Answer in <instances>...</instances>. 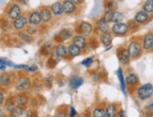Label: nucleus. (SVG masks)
I'll return each instance as SVG.
<instances>
[{
    "instance_id": "nucleus-33",
    "label": "nucleus",
    "mask_w": 153,
    "mask_h": 117,
    "mask_svg": "<svg viewBox=\"0 0 153 117\" xmlns=\"http://www.w3.org/2000/svg\"><path fill=\"white\" fill-rule=\"evenodd\" d=\"M50 50H51V48H50L49 44H46L45 46H43V47H42V53L45 54V55H48L50 53Z\"/></svg>"
},
{
    "instance_id": "nucleus-4",
    "label": "nucleus",
    "mask_w": 153,
    "mask_h": 117,
    "mask_svg": "<svg viewBox=\"0 0 153 117\" xmlns=\"http://www.w3.org/2000/svg\"><path fill=\"white\" fill-rule=\"evenodd\" d=\"M30 86V81L27 78H20L16 82V89L20 91H24Z\"/></svg>"
},
{
    "instance_id": "nucleus-38",
    "label": "nucleus",
    "mask_w": 153,
    "mask_h": 117,
    "mask_svg": "<svg viewBox=\"0 0 153 117\" xmlns=\"http://www.w3.org/2000/svg\"><path fill=\"white\" fill-rule=\"evenodd\" d=\"M28 70L30 72H34V71H36V70H37V66L36 65H33L32 67H28Z\"/></svg>"
},
{
    "instance_id": "nucleus-14",
    "label": "nucleus",
    "mask_w": 153,
    "mask_h": 117,
    "mask_svg": "<svg viewBox=\"0 0 153 117\" xmlns=\"http://www.w3.org/2000/svg\"><path fill=\"white\" fill-rule=\"evenodd\" d=\"M55 53H56L57 57L63 58V57H65L67 54V49L64 45H58L55 49Z\"/></svg>"
},
{
    "instance_id": "nucleus-7",
    "label": "nucleus",
    "mask_w": 153,
    "mask_h": 117,
    "mask_svg": "<svg viewBox=\"0 0 153 117\" xmlns=\"http://www.w3.org/2000/svg\"><path fill=\"white\" fill-rule=\"evenodd\" d=\"M21 14V8L18 5H14L10 8L9 11V17L11 19H17L19 18V16Z\"/></svg>"
},
{
    "instance_id": "nucleus-40",
    "label": "nucleus",
    "mask_w": 153,
    "mask_h": 117,
    "mask_svg": "<svg viewBox=\"0 0 153 117\" xmlns=\"http://www.w3.org/2000/svg\"><path fill=\"white\" fill-rule=\"evenodd\" d=\"M15 68H27V69H28V66H27V65H15Z\"/></svg>"
},
{
    "instance_id": "nucleus-19",
    "label": "nucleus",
    "mask_w": 153,
    "mask_h": 117,
    "mask_svg": "<svg viewBox=\"0 0 153 117\" xmlns=\"http://www.w3.org/2000/svg\"><path fill=\"white\" fill-rule=\"evenodd\" d=\"M126 80L128 85H136L138 83V77L135 74H129Z\"/></svg>"
},
{
    "instance_id": "nucleus-22",
    "label": "nucleus",
    "mask_w": 153,
    "mask_h": 117,
    "mask_svg": "<svg viewBox=\"0 0 153 117\" xmlns=\"http://www.w3.org/2000/svg\"><path fill=\"white\" fill-rule=\"evenodd\" d=\"M117 75H118V78L120 80V84H121V89L123 91V93L126 95V83H125V79L124 77H123V73H122V69L118 68V72H117Z\"/></svg>"
},
{
    "instance_id": "nucleus-15",
    "label": "nucleus",
    "mask_w": 153,
    "mask_h": 117,
    "mask_svg": "<svg viewBox=\"0 0 153 117\" xmlns=\"http://www.w3.org/2000/svg\"><path fill=\"white\" fill-rule=\"evenodd\" d=\"M100 41H101V43L105 46H108L111 44V34L108 33V32L102 33V35L100 36Z\"/></svg>"
},
{
    "instance_id": "nucleus-16",
    "label": "nucleus",
    "mask_w": 153,
    "mask_h": 117,
    "mask_svg": "<svg viewBox=\"0 0 153 117\" xmlns=\"http://www.w3.org/2000/svg\"><path fill=\"white\" fill-rule=\"evenodd\" d=\"M52 11H53V13L56 14V15H60L63 13V8H62V5H61L59 2L57 3H54L52 5Z\"/></svg>"
},
{
    "instance_id": "nucleus-20",
    "label": "nucleus",
    "mask_w": 153,
    "mask_h": 117,
    "mask_svg": "<svg viewBox=\"0 0 153 117\" xmlns=\"http://www.w3.org/2000/svg\"><path fill=\"white\" fill-rule=\"evenodd\" d=\"M68 51H69L70 55H71L72 57H76V56H79V53H80V48H79L75 44H71L69 46Z\"/></svg>"
},
{
    "instance_id": "nucleus-35",
    "label": "nucleus",
    "mask_w": 153,
    "mask_h": 117,
    "mask_svg": "<svg viewBox=\"0 0 153 117\" xmlns=\"http://www.w3.org/2000/svg\"><path fill=\"white\" fill-rule=\"evenodd\" d=\"M116 9H117V5L114 2H110L108 4V10L113 11V10H115Z\"/></svg>"
},
{
    "instance_id": "nucleus-3",
    "label": "nucleus",
    "mask_w": 153,
    "mask_h": 117,
    "mask_svg": "<svg viewBox=\"0 0 153 117\" xmlns=\"http://www.w3.org/2000/svg\"><path fill=\"white\" fill-rule=\"evenodd\" d=\"M128 30V25L123 24V23H115V25L113 27L114 33L117 35H125Z\"/></svg>"
},
{
    "instance_id": "nucleus-44",
    "label": "nucleus",
    "mask_w": 153,
    "mask_h": 117,
    "mask_svg": "<svg viewBox=\"0 0 153 117\" xmlns=\"http://www.w3.org/2000/svg\"><path fill=\"white\" fill-rule=\"evenodd\" d=\"M124 115H125V113L124 112H121L120 113V116H124Z\"/></svg>"
},
{
    "instance_id": "nucleus-26",
    "label": "nucleus",
    "mask_w": 153,
    "mask_h": 117,
    "mask_svg": "<svg viewBox=\"0 0 153 117\" xmlns=\"http://www.w3.org/2000/svg\"><path fill=\"white\" fill-rule=\"evenodd\" d=\"M123 19H124V15L120 13H113V19H111V22L114 23H120Z\"/></svg>"
},
{
    "instance_id": "nucleus-39",
    "label": "nucleus",
    "mask_w": 153,
    "mask_h": 117,
    "mask_svg": "<svg viewBox=\"0 0 153 117\" xmlns=\"http://www.w3.org/2000/svg\"><path fill=\"white\" fill-rule=\"evenodd\" d=\"M76 114V110H75V109L72 107L71 108V110H70V116H74Z\"/></svg>"
},
{
    "instance_id": "nucleus-37",
    "label": "nucleus",
    "mask_w": 153,
    "mask_h": 117,
    "mask_svg": "<svg viewBox=\"0 0 153 117\" xmlns=\"http://www.w3.org/2000/svg\"><path fill=\"white\" fill-rule=\"evenodd\" d=\"M1 61L5 63V65L7 64V65H9V66H13V62L7 60V59H1Z\"/></svg>"
},
{
    "instance_id": "nucleus-11",
    "label": "nucleus",
    "mask_w": 153,
    "mask_h": 117,
    "mask_svg": "<svg viewBox=\"0 0 153 117\" xmlns=\"http://www.w3.org/2000/svg\"><path fill=\"white\" fill-rule=\"evenodd\" d=\"M82 83H83V78H80V77H78V76L72 77L71 79H70V86H71L73 89L79 88Z\"/></svg>"
},
{
    "instance_id": "nucleus-28",
    "label": "nucleus",
    "mask_w": 153,
    "mask_h": 117,
    "mask_svg": "<svg viewBox=\"0 0 153 117\" xmlns=\"http://www.w3.org/2000/svg\"><path fill=\"white\" fill-rule=\"evenodd\" d=\"M93 115L97 116V117H103V116H106V113L104 112L103 109L98 108V109H96L95 110H94Z\"/></svg>"
},
{
    "instance_id": "nucleus-9",
    "label": "nucleus",
    "mask_w": 153,
    "mask_h": 117,
    "mask_svg": "<svg viewBox=\"0 0 153 117\" xmlns=\"http://www.w3.org/2000/svg\"><path fill=\"white\" fill-rule=\"evenodd\" d=\"M117 56H118V60L121 63H127L129 60V52H128V49H122L120 50L118 53H117Z\"/></svg>"
},
{
    "instance_id": "nucleus-1",
    "label": "nucleus",
    "mask_w": 153,
    "mask_h": 117,
    "mask_svg": "<svg viewBox=\"0 0 153 117\" xmlns=\"http://www.w3.org/2000/svg\"><path fill=\"white\" fill-rule=\"evenodd\" d=\"M153 95V85L151 83H146L140 86L137 90V96L141 100L149 99Z\"/></svg>"
},
{
    "instance_id": "nucleus-5",
    "label": "nucleus",
    "mask_w": 153,
    "mask_h": 117,
    "mask_svg": "<svg viewBox=\"0 0 153 117\" xmlns=\"http://www.w3.org/2000/svg\"><path fill=\"white\" fill-rule=\"evenodd\" d=\"M152 45H153V33L149 32L148 34H146L144 37L143 47L146 50H149V49H151Z\"/></svg>"
},
{
    "instance_id": "nucleus-10",
    "label": "nucleus",
    "mask_w": 153,
    "mask_h": 117,
    "mask_svg": "<svg viewBox=\"0 0 153 117\" xmlns=\"http://www.w3.org/2000/svg\"><path fill=\"white\" fill-rule=\"evenodd\" d=\"M62 8H63V11L66 13H72L75 10V5L74 2H72L71 0H65L62 3Z\"/></svg>"
},
{
    "instance_id": "nucleus-31",
    "label": "nucleus",
    "mask_w": 153,
    "mask_h": 117,
    "mask_svg": "<svg viewBox=\"0 0 153 117\" xmlns=\"http://www.w3.org/2000/svg\"><path fill=\"white\" fill-rule=\"evenodd\" d=\"M113 11H111V10H108L107 13H106L105 14H104V20L106 21V22H111V19H113Z\"/></svg>"
},
{
    "instance_id": "nucleus-13",
    "label": "nucleus",
    "mask_w": 153,
    "mask_h": 117,
    "mask_svg": "<svg viewBox=\"0 0 153 117\" xmlns=\"http://www.w3.org/2000/svg\"><path fill=\"white\" fill-rule=\"evenodd\" d=\"M27 17L25 16H21L20 18H17L14 22V27L16 29H21L23 28L26 24H27Z\"/></svg>"
},
{
    "instance_id": "nucleus-42",
    "label": "nucleus",
    "mask_w": 153,
    "mask_h": 117,
    "mask_svg": "<svg viewBox=\"0 0 153 117\" xmlns=\"http://www.w3.org/2000/svg\"><path fill=\"white\" fill-rule=\"evenodd\" d=\"M72 2H74L75 4H80V1L81 0H71Z\"/></svg>"
},
{
    "instance_id": "nucleus-32",
    "label": "nucleus",
    "mask_w": 153,
    "mask_h": 117,
    "mask_svg": "<svg viewBox=\"0 0 153 117\" xmlns=\"http://www.w3.org/2000/svg\"><path fill=\"white\" fill-rule=\"evenodd\" d=\"M27 102V98L24 96H19L17 97V103L20 105H26Z\"/></svg>"
},
{
    "instance_id": "nucleus-17",
    "label": "nucleus",
    "mask_w": 153,
    "mask_h": 117,
    "mask_svg": "<svg viewBox=\"0 0 153 117\" xmlns=\"http://www.w3.org/2000/svg\"><path fill=\"white\" fill-rule=\"evenodd\" d=\"M97 28L100 30L102 33L104 32H108L109 30V27H108V24L107 22H106L104 19H101L97 22Z\"/></svg>"
},
{
    "instance_id": "nucleus-46",
    "label": "nucleus",
    "mask_w": 153,
    "mask_h": 117,
    "mask_svg": "<svg viewBox=\"0 0 153 117\" xmlns=\"http://www.w3.org/2000/svg\"><path fill=\"white\" fill-rule=\"evenodd\" d=\"M151 50L153 51V45H152V47H151Z\"/></svg>"
},
{
    "instance_id": "nucleus-36",
    "label": "nucleus",
    "mask_w": 153,
    "mask_h": 117,
    "mask_svg": "<svg viewBox=\"0 0 153 117\" xmlns=\"http://www.w3.org/2000/svg\"><path fill=\"white\" fill-rule=\"evenodd\" d=\"M6 108H7L8 110H13L14 109L13 101H11V100H9V101L7 102V104H6Z\"/></svg>"
},
{
    "instance_id": "nucleus-23",
    "label": "nucleus",
    "mask_w": 153,
    "mask_h": 117,
    "mask_svg": "<svg viewBox=\"0 0 153 117\" xmlns=\"http://www.w3.org/2000/svg\"><path fill=\"white\" fill-rule=\"evenodd\" d=\"M115 115V106L114 104H111L106 109V116L107 117H114Z\"/></svg>"
},
{
    "instance_id": "nucleus-41",
    "label": "nucleus",
    "mask_w": 153,
    "mask_h": 117,
    "mask_svg": "<svg viewBox=\"0 0 153 117\" xmlns=\"http://www.w3.org/2000/svg\"><path fill=\"white\" fill-rule=\"evenodd\" d=\"M3 99H4V96H3V93H0V103L3 102Z\"/></svg>"
},
{
    "instance_id": "nucleus-25",
    "label": "nucleus",
    "mask_w": 153,
    "mask_h": 117,
    "mask_svg": "<svg viewBox=\"0 0 153 117\" xmlns=\"http://www.w3.org/2000/svg\"><path fill=\"white\" fill-rule=\"evenodd\" d=\"M71 34H72V31L70 30V29H63V30H62L60 32L59 36L61 37V39L62 41H64V40H67L70 36H71Z\"/></svg>"
},
{
    "instance_id": "nucleus-34",
    "label": "nucleus",
    "mask_w": 153,
    "mask_h": 117,
    "mask_svg": "<svg viewBox=\"0 0 153 117\" xmlns=\"http://www.w3.org/2000/svg\"><path fill=\"white\" fill-rule=\"evenodd\" d=\"M92 63H93V59H92V58H87V59H85V60L81 62L82 65H84V66H86V67L91 66V64H92Z\"/></svg>"
},
{
    "instance_id": "nucleus-18",
    "label": "nucleus",
    "mask_w": 153,
    "mask_h": 117,
    "mask_svg": "<svg viewBox=\"0 0 153 117\" xmlns=\"http://www.w3.org/2000/svg\"><path fill=\"white\" fill-rule=\"evenodd\" d=\"M74 44L78 46L79 48L82 49L85 47V40L82 36H78L74 38Z\"/></svg>"
},
{
    "instance_id": "nucleus-27",
    "label": "nucleus",
    "mask_w": 153,
    "mask_h": 117,
    "mask_svg": "<svg viewBox=\"0 0 153 117\" xmlns=\"http://www.w3.org/2000/svg\"><path fill=\"white\" fill-rule=\"evenodd\" d=\"M10 114L13 116H22L24 114V110H23L22 108H14L13 110H11Z\"/></svg>"
},
{
    "instance_id": "nucleus-45",
    "label": "nucleus",
    "mask_w": 153,
    "mask_h": 117,
    "mask_svg": "<svg viewBox=\"0 0 153 117\" xmlns=\"http://www.w3.org/2000/svg\"><path fill=\"white\" fill-rule=\"evenodd\" d=\"M150 108H151V109L153 110V104H151V105H150Z\"/></svg>"
},
{
    "instance_id": "nucleus-2",
    "label": "nucleus",
    "mask_w": 153,
    "mask_h": 117,
    "mask_svg": "<svg viewBox=\"0 0 153 117\" xmlns=\"http://www.w3.org/2000/svg\"><path fill=\"white\" fill-rule=\"evenodd\" d=\"M128 52L129 55L132 58H137L141 55V52H142V49H141V45L138 42H132L128 46Z\"/></svg>"
},
{
    "instance_id": "nucleus-30",
    "label": "nucleus",
    "mask_w": 153,
    "mask_h": 117,
    "mask_svg": "<svg viewBox=\"0 0 153 117\" xmlns=\"http://www.w3.org/2000/svg\"><path fill=\"white\" fill-rule=\"evenodd\" d=\"M1 84L5 86L10 84V77L8 75H3L1 77Z\"/></svg>"
},
{
    "instance_id": "nucleus-6",
    "label": "nucleus",
    "mask_w": 153,
    "mask_h": 117,
    "mask_svg": "<svg viewBox=\"0 0 153 117\" xmlns=\"http://www.w3.org/2000/svg\"><path fill=\"white\" fill-rule=\"evenodd\" d=\"M92 31V26L91 24L87 22H82L79 25V32L83 36H89Z\"/></svg>"
},
{
    "instance_id": "nucleus-21",
    "label": "nucleus",
    "mask_w": 153,
    "mask_h": 117,
    "mask_svg": "<svg viewBox=\"0 0 153 117\" xmlns=\"http://www.w3.org/2000/svg\"><path fill=\"white\" fill-rule=\"evenodd\" d=\"M41 16H42V20L44 22H48L51 19V13L48 9H43L41 10Z\"/></svg>"
},
{
    "instance_id": "nucleus-24",
    "label": "nucleus",
    "mask_w": 153,
    "mask_h": 117,
    "mask_svg": "<svg viewBox=\"0 0 153 117\" xmlns=\"http://www.w3.org/2000/svg\"><path fill=\"white\" fill-rule=\"evenodd\" d=\"M144 10L148 13H153V0H146L144 5Z\"/></svg>"
},
{
    "instance_id": "nucleus-8",
    "label": "nucleus",
    "mask_w": 153,
    "mask_h": 117,
    "mask_svg": "<svg viewBox=\"0 0 153 117\" xmlns=\"http://www.w3.org/2000/svg\"><path fill=\"white\" fill-rule=\"evenodd\" d=\"M149 19V13L145 10L139 11V13L135 15V21H136L137 23H139V24H144V23H146Z\"/></svg>"
},
{
    "instance_id": "nucleus-29",
    "label": "nucleus",
    "mask_w": 153,
    "mask_h": 117,
    "mask_svg": "<svg viewBox=\"0 0 153 117\" xmlns=\"http://www.w3.org/2000/svg\"><path fill=\"white\" fill-rule=\"evenodd\" d=\"M19 37H20L23 41H25V42H27V43H30L31 41H32L31 37H30V36H28L27 34H26V33H24V32H20V33H19Z\"/></svg>"
},
{
    "instance_id": "nucleus-43",
    "label": "nucleus",
    "mask_w": 153,
    "mask_h": 117,
    "mask_svg": "<svg viewBox=\"0 0 153 117\" xmlns=\"http://www.w3.org/2000/svg\"><path fill=\"white\" fill-rule=\"evenodd\" d=\"M0 65H1V71H3V70L5 69V67H6V65L4 66V62H2V61H1V63H0Z\"/></svg>"
},
{
    "instance_id": "nucleus-12",
    "label": "nucleus",
    "mask_w": 153,
    "mask_h": 117,
    "mask_svg": "<svg viewBox=\"0 0 153 117\" xmlns=\"http://www.w3.org/2000/svg\"><path fill=\"white\" fill-rule=\"evenodd\" d=\"M41 21H42V16H41V14L37 13V11H34V13H32L30 16H29V22H30V24L32 25H39Z\"/></svg>"
}]
</instances>
